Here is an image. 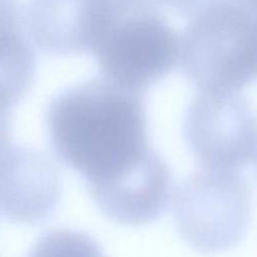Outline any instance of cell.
Masks as SVG:
<instances>
[{
    "instance_id": "cell-1",
    "label": "cell",
    "mask_w": 257,
    "mask_h": 257,
    "mask_svg": "<svg viewBox=\"0 0 257 257\" xmlns=\"http://www.w3.org/2000/svg\"><path fill=\"white\" fill-rule=\"evenodd\" d=\"M47 132L53 152L84 178L92 198L161 157L148 138L145 95L103 77L58 93L48 105Z\"/></svg>"
},
{
    "instance_id": "cell-2",
    "label": "cell",
    "mask_w": 257,
    "mask_h": 257,
    "mask_svg": "<svg viewBox=\"0 0 257 257\" xmlns=\"http://www.w3.org/2000/svg\"><path fill=\"white\" fill-rule=\"evenodd\" d=\"M92 54L104 79L145 95L178 63L180 37L152 0H113Z\"/></svg>"
},
{
    "instance_id": "cell-3",
    "label": "cell",
    "mask_w": 257,
    "mask_h": 257,
    "mask_svg": "<svg viewBox=\"0 0 257 257\" xmlns=\"http://www.w3.org/2000/svg\"><path fill=\"white\" fill-rule=\"evenodd\" d=\"M181 69L200 90L240 92L257 80V10L221 0L191 18L180 38Z\"/></svg>"
},
{
    "instance_id": "cell-4",
    "label": "cell",
    "mask_w": 257,
    "mask_h": 257,
    "mask_svg": "<svg viewBox=\"0 0 257 257\" xmlns=\"http://www.w3.org/2000/svg\"><path fill=\"white\" fill-rule=\"evenodd\" d=\"M252 196L237 171L205 168L188 176L175 197L173 216L183 240L203 253L231 250L245 238Z\"/></svg>"
},
{
    "instance_id": "cell-5",
    "label": "cell",
    "mask_w": 257,
    "mask_h": 257,
    "mask_svg": "<svg viewBox=\"0 0 257 257\" xmlns=\"http://www.w3.org/2000/svg\"><path fill=\"white\" fill-rule=\"evenodd\" d=\"M183 137L205 168L238 171L257 158V113L240 92L200 90L185 114Z\"/></svg>"
},
{
    "instance_id": "cell-6",
    "label": "cell",
    "mask_w": 257,
    "mask_h": 257,
    "mask_svg": "<svg viewBox=\"0 0 257 257\" xmlns=\"http://www.w3.org/2000/svg\"><path fill=\"white\" fill-rule=\"evenodd\" d=\"M59 171L43 152L10 146L0 157V216L19 225L49 220L62 197Z\"/></svg>"
},
{
    "instance_id": "cell-7",
    "label": "cell",
    "mask_w": 257,
    "mask_h": 257,
    "mask_svg": "<svg viewBox=\"0 0 257 257\" xmlns=\"http://www.w3.org/2000/svg\"><path fill=\"white\" fill-rule=\"evenodd\" d=\"M113 0H29L24 25L32 42L50 55L92 54Z\"/></svg>"
},
{
    "instance_id": "cell-8",
    "label": "cell",
    "mask_w": 257,
    "mask_h": 257,
    "mask_svg": "<svg viewBox=\"0 0 257 257\" xmlns=\"http://www.w3.org/2000/svg\"><path fill=\"white\" fill-rule=\"evenodd\" d=\"M37 73V53L24 25L19 0H0V108L28 94Z\"/></svg>"
},
{
    "instance_id": "cell-9",
    "label": "cell",
    "mask_w": 257,
    "mask_h": 257,
    "mask_svg": "<svg viewBox=\"0 0 257 257\" xmlns=\"http://www.w3.org/2000/svg\"><path fill=\"white\" fill-rule=\"evenodd\" d=\"M27 257H105L89 235L69 228H55L40 236Z\"/></svg>"
},
{
    "instance_id": "cell-10",
    "label": "cell",
    "mask_w": 257,
    "mask_h": 257,
    "mask_svg": "<svg viewBox=\"0 0 257 257\" xmlns=\"http://www.w3.org/2000/svg\"><path fill=\"white\" fill-rule=\"evenodd\" d=\"M152 2L160 5L161 8L163 5L168 7L181 17L191 19L198 13L205 10L206 8L211 7L212 4L221 2V0H152Z\"/></svg>"
},
{
    "instance_id": "cell-11",
    "label": "cell",
    "mask_w": 257,
    "mask_h": 257,
    "mask_svg": "<svg viewBox=\"0 0 257 257\" xmlns=\"http://www.w3.org/2000/svg\"><path fill=\"white\" fill-rule=\"evenodd\" d=\"M12 110L0 108V157L12 146Z\"/></svg>"
},
{
    "instance_id": "cell-12",
    "label": "cell",
    "mask_w": 257,
    "mask_h": 257,
    "mask_svg": "<svg viewBox=\"0 0 257 257\" xmlns=\"http://www.w3.org/2000/svg\"><path fill=\"white\" fill-rule=\"evenodd\" d=\"M241 2H243L245 4L250 5L251 8H253V9L257 10V0H241Z\"/></svg>"
},
{
    "instance_id": "cell-13",
    "label": "cell",
    "mask_w": 257,
    "mask_h": 257,
    "mask_svg": "<svg viewBox=\"0 0 257 257\" xmlns=\"http://www.w3.org/2000/svg\"><path fill=\"white\" fill-rule=\"evenodd\" d=\"M256 160H257V158H256Z\"/></svg>"
}]
</instances>
